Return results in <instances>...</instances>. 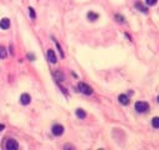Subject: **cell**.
I'll list each match as a JSON object with an SVG mask.
<instances>
[{"mask_svg":"<svg viewBox=\"0 0 159 150\" xmlns=\"http://www.w3.org/2000/svg\"><path fill=\"white\" fill-rule=\"evenodd\" d=\"M76 115L80 118V119H85V118H86V113H85V110H82V109H77L76 110Z\"/></svg>","mask_w":159,"mask_h":150,"instance_id":"cell-10","label":"cell"},{"mask_svg":"<svg viewBox=\"0 0 159 150\" xmlns=\"http://www.w3.org/2000/svg\"><path fill=\"white\" fill-rule=\"evenodd\" d=\"M52 134H54V135H56V136L62 135V134H63V126L60 125V124L54 125L52 126Z\"/></svg>","mask_w":159,"mask_h":150,"instance_id":"cell-4","label":"cell"},{"mask_svg":"<svg viewBox=\"0 0 159 150\" xmlns=\"http://www.w3.org/2000/svg\"><path fill=\"white\" fill-rule=\"evenodd\" d=\"M158 0H145V4L147 5H156Z\"/></svg>","mask_w":159,"mask_h":150,"instance_id":"cell-16","label":"cell"},{"mask_svg":"<svg viewBox=\"0 0 159 150\" xmlns=\"http://www.w3.org/2000/svg\"><path fill=\"white\" fill-rule=\"evenodd\" d=\"M9 26H10V20L7 18H4L1 21H0V28L1 29H9Z\"/></svg>","mask_w":159,"mask_h":150,"instance_id":"cell-7","label":"cell"},{"mask_svg":"<svg viewBox=\"0 0 159 150\" xmlns=\"http://www.w3.org/2000/svg\"><path fill=\"white\" fill-rule=\"evenodd\" d=\"M54 76L56 78L57 81H62V80H63V75L60 73V72H55V73H54Z\"/></svg>","mask_w":159,"mask_h":150,"instance_id":"cell-11","label":"cell"},{"mask_svg":"<svg viewBox=\"0 0 159 150\" xmlns=\"http://www.w3.org/2000/svg\"><path fill=\"white\" fill-rule=\"evenodd\" d=\"M114 18H116V20H117L118 23H122V24H123V23H124V18H123L122 15H118V14H117Z\"/></svg>","mask_w":159,"mask_h":150,"instance_id":"cell-15","label":"cell"},{"mask_svg":"<svg viewBox=\"0 0 159 150\" xmlns=\"http://www.w3.org/2000/svg\"><path fill=\"white\" fill-rule=\"evenodd\" d=\"M152 125H153V128H156V129H159V118H153V120H152Z\"/></svg>","mask_w":159,"mask_h":150,"instance_id":"cell-13","label":"cell"},{"mask_svg":"<svg viewBox=\"0 0 159 150\" xmlns=\"http://www.w3.org/2000/svg\"><path fill=\"white\" fill-rule=\"evenodd\" d=\"M47 59H49V61L52 63V64H55V63L57 61L56 55H55V53H54L52 49H49V50H47Z\"/></svg>","mask_w":159,"mask_h":150,"instance_id":"cell-5","label":"cell"},{"mask_svg":"<svg viewBox=\"0 0 159 150\" xmlns=\"http://www.w3.org/2000/svg\"><path fill=\"white\" fill-rule=\"evenodd\" d=\"M65 149H73L72 145H65Z\"/></svg>","mask_w":159,"mask_h":150,"instance_id":"cell-20","label":"cell"},{"mask_svg":"<svg viewBox=\"0 0 159 150\" xmlns=\"http://www.w3.org/2000/svg\"><path fill=\"white\" fill-rule=\"evenodd\" d=\"M29 13H30V17L33 18V19L36 18V14H35V10L33 9V8H30V9H29Z\"/></svg>","mask_w":159,"mask_h":150,"instance_id":"cell-17","label":"cell"},{"mask_svg":"<svg viewBox=\"0 0 159 150\" xmlns=\"http://www.w3.org/2000/svg\"><path fill=\"white\" fill-rule=\"evenodd\" d=\"M30 101H31V98H30L29 94H22V95L20 96V103H21L22 105L30 104Z\"/></svg>","mask_w":159,"mask_h":150,"instance_id":"cell-6","label":"cell"},{"mask_svg":"<svg viewBox=\"0 0 159 150\" xmlns=\"http://www.w3.org/2000/svg\"><path fill=\"white\" fill-rule=\"evenodd\" d=\"M136 110L138 113H145L147 110H149V105L145 101H137L136 103Z\"/></svg>","mask_w":159,"mask_h":150,"instance_id":"cell-2","label":"cell"},{"mask_svg":"<svg viewBox=\"0 0 159 150\" xmlns=\"http://www.w3.org/2000/svg\"><path fill=\"white\" fill-rule=\"evenodd\" d=\"M5 148L7 150H16L19 148V144H18V141L16 140H14V139H9L6 141V145H5Z\"/></svg>","mask_w":159,"mask_h":150,"instance_id":"cell-3","label":"cell"},{"mask_svg":"<svg viewBox=\"0 0 159 150\" xmlns=\"http://www.w3.org/2000/svg\"><path fill=\"white\" fill-rule=\"evenodd\" d=\"M6 56V50H5V48H0V59H3V58H5Z\"/></svg>","mask_w":159,"mask_h":150,"instance_id":"cell-14","label":"cell"},{"mask_svg":"<svg viewBox=\"0 0 159 150\" xmlns=\"http://www.w3.org/2000/svg\"><path fill=\"white\" fill-rule=\"evenodd\" d=\"M158 101H159V96H158Z\"/></svg>","mask_w":159,"mask_h":150,"instance_id":"cell-22","label":"cell"},{"mask_svg":"<svg viewBox=\"0 0 159 150\" xmlns=\"http://www.w3.org/2000/svg\"><path fill=\"white\" fill-rule=\"evenodd\" d=\"M27 58H29L30 60H35V55H33V54H27Z\"/></svg>","mask_w":159,"mask_h":150,"instance_id":"cell-19","label":"cell"},{"mask_svg":"<svg viewBox=\"0 0 159 150\" xmlns=\"http://www.w3.org/2000/svg\"><path fill=\"white\" fill-rule=\"evenodd\" d=\"M87 18H88L90 20L94 21V20H97V19H98V15L94 14V13H88V14H87Z\"/></svg>","mask_w":159,"mask_h":150,"instance_id":"cell-12","label":"cell"},{"mask_svg":"<svg viewBox=\"0 0 159 150\" xmlns=\"http://www.w3.org/2000/svg\"><path fill=\"white\" fill-rule=\"evenodd\" d=\"M4 128H5V126H4V124H0V131H3Z\"/></svg>","mask_w":159,"mask_h":150,"instance_id":"cell-21","label":"cell"},{"mask_svg":"<svg viewBox=\"0 0 159 150\" xmlns=\"http://www.w3.org/2000/svg\"><path fill=\"white\" fill-rule=\"evenodd\" d=\"M78 90L81 92L82 94H85V95H91V94L93 93V90L91 86H88L87 84H85V83H78Z\"/></svg>","mask_w":159,"mask_h":150,"instance_id":"cell-1","label":"cell"},{"mask_svg":"<svg viewBox=\"0 0 159 150\" xmlns=\"http://www.w3.org/2000/svg\"><path fill=\"white\" fill-rule=\"evenodd\" d=\"M136 8L139 11H142V13H147V11H148V10H147V8L143 5L142 3H136Z\"/></svg>","mask_w":159,"mask_h":150,"instance_id":"cell-9","label":"cell"},{"mask_svg":"<svg viewBox=\"0 0 159 150\" xmlns=\"http://www.w3.org/2000/svg\"><path fill=\"white\" fill-rule=\"evenodd\" d=\"M55 44H56V46H57V49H58V51H60V54H61V56H63V51H62V49H61V46H60V44L58 43L55 40Z\"/></svg>","mask_w":159,"mask_h":150,"instance_id":"cell-18","label":"cell"},{"mask_svg":"<svg viewBox=\"0 0 159 150\" xmlns=\"http://www.w3.org/2000/svg\"><path fill=\"white\" fill-rule=\"evenodd\" d=\"M118 100H119V103H121V104H123V105H128V104H129V99H128V96L124 95V94L119 95V96H118Z\"/></svg>","mask_w":159,"mask_h":150,"instance_id":"cell-8","label":"cell"}]
</instances>
